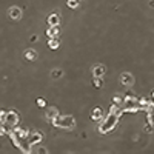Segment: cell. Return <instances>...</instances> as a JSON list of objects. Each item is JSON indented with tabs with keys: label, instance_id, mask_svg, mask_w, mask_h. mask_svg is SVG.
<instances>
[{
	"label": "cell",
	"instance_id": "8992f818",
	"mask_svg": "<svg viewBox=\"0 0 154 154\" xmlns=\"http://www.w3.org/2000/svg\"><path fill=\"white\" fill-rule=\"evenodd\" d=\"M100 111H102L100 108H96V110H94V114H91V116L94 117V119H99V117H100V114H102Z\"/></svg>",
	"mask_w": 154,
	"mask_h": 154
},
{
	"label": "cell",
	"instance_id": "3957f363",
	"mask_svg": "<svg viewBox=\"0 0 154 154\" xmlns=\"http://www.w3.org/2000/svg\"><path fill=\"white\" fill-rule=\"evenodd\" d=\"M10 17L14 19V20L20 19V17H22V10H20V8H17V6L11 8V10H10Z\"/></svg>",
	"mask_w": 154,
	"mask_h": 154
},
{
	"label": "cell",
	"instance_id": "6da1fadb",
	"mask_svg": "<svg viewBox=\"0 0 154 154\" xmlns=\"http://www.w3.org/2000/svg\"><path fill=\"white\" fill-rule=\"evenodd\" d=\"M56 122V125H59V126H62V128H71L72 125H74V119L72 117H60V119H57V120H54Z\"/></svg>",
	"mask_w": 154,
	"mask_h": 154
},
{
	"label": "cell",
	"instance_id": "ba28073f",
	"mask_svg": "<svg viewBox=\"0 0 154 154\" xmlns=\"http://www.w3.org/2000/svg\"><path fill=\"white\" fill-rule=\"evenodd\" d=\"M80 2V0H71V2H69V6H72V8H74V6H77V3Z\"/></svg>",
	"mask_w": 154,
	"mask_h": 154
},
{
	"label": "cell",
	"instance_id": "52a82bcc",
	"mask_svg": "<svg viewBox=\"0 0 154 154\" xmlns=\"http://www.w3.org/2000/svg\"><path fill=\"white\" fill-rule=\"evenodd\" d=\"M49 46H51V48H57V46H59V40H54V37H52V39L49 40Z\"/></svg>",
	"mask_w": 154,
	"mask_h": 154
},
{
	"label": "cell",
	"instance_id": "277c9868",
	"mask_svg": "<svg viewBox=\"0 0 154 154\" xmlns=\"http://www.w3.org/2000/svg\"><path fill=\"white\" fill-rule=\"evenodd\" d=\"M25 57H26V59H31V60H35V59H37V52H35L34 49L26 51V52H25Z\"/></svg>",
	"mask_w": 154,
	"mask_h": 154
},
{
	"label": "cell",
	"instance_id": "30bf717a",
	"mask_svg": "<svg viewBox=\"0 0 154 154\" xmlns=\"http://www.w3.org/2000/svg\"><path fill=\"white\" fill-rule=\"evenodd\" d=\"M150 6H154V2H150Z\"/></svg>",
	"mask_w": 154,
	"mask_h": 154
},
{
	"label": "cell",
	"instance_id": "8fae6325",
	"mask_svg": "<svg viewBox=\"0 0 154 154\" xmlns=\"http://www.w3.org/2000/svg\"><path fill=\"white\" fill-rule=\"evenodd\" d=\"M153 96H154V93H153Z\"/></svg>",
	"mask_w": 154,
	"mask_h": 154
},
{
	"label": "cell",
	"instance_id": "7a4b0ae2",
	"mask_svg": "<svg viewBox=\"0 0 154 154\" xmlns=\"http://www.w3.org/2000/svg\"><path fill=\"white\" fill-rule=\"evenodd\" d=\"M114 123H117V117H116V114H110L106 122H105V125L102 126V131H110L114 126Z\"/></svg>",
	"mask_w": 154,
	"mask_h": 154
},
{
	"label": "cell",
	"instance_id": "9c48e42d",
	"mask_svg": "<svg viewBox=\"0 0 154 154\" xmlns=\"http://www.w3.org/2000/svg\"><path fill=\"white\" fill-rule=\"evenodd\" d=\"M37 103H39L40 106H45V100H42V99H39V100H37Z\"/></svg>",
	"mask_w": 154,
	"mask_h": 154
},
{
	"label": "cell",
	"instance_id": "5b68a950",
	"mask_svg": "<svg viewBox=\"0 0 154 154\" xmlns=\"http://www.w3.org/2000/svg\"><path fill=\"white\" fill-rule=\"evenodd\" d=\"M51 77L52 79H60L62 77V69H52L51 71Z\"/></svg>",
	"mask_w": 154,
	"mask_h": 154
}]
</instances>
